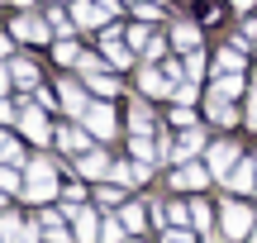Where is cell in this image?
<instances>
[{"label": "cell", "instance_id": "6da1fadb", "mask_svg": "<svg viewBox=\"0 0 257 243\" xmlns=\"http://www.w3.org/2000/svg\"><path fill=\"white\" fill-rule=\"evenodd\" d=\"M29 200H48V196H53V191H57V181H53V162H43V158H38L34 162V167H29Z\"/></svg>", "mask_w": 257, "mask_h": 243}, {"label": "cell", "instance_id": "7a4b0ae2", "mask_svg": "<svg viewBox=\"0 0 257 243\" xmlns=\"http://www.w3.org/2000/svg\"><path fill=\"white\" fill-rule=\"evenodd\" d=\"M252 234V210L248 205H224V238H243Z\"/></svg>", "mask_w": 257, "mask_h": 243}, {"label": "cell", "instance_id": "3957f363", "mask_svg": "<svg viewBox=\"0 0 257 243\" xmlns=\"http://www.w3.org/2000/svg\"><path fill=\"white\" fill-rule=\"evenodd\" d=\"M233 162H238V148H233V143H214L210 148V177H229L233 172Z\"/></svg>", "mask_w": 257, "mask_h": 243}, {"label": "cell", "instance_id": "277c9868", "mask_svg": "<svg viewBox=\"0 0 257 243\" xmlns=\"http://www.w3.org/2000/svg\"><path fill=\"white\" fill-rule=\"evenodd\" d=\"M86 124H91L95 139H110L114 134V110L110 105H91V110H86Z\"/></svg>", "mask_w": 257, "mask_h": 243}, {"label": "cell", "instance_id": "5b68a950", "mask_svg": "<svg viewBox=\"0 0 257 243\" xmlns=\"http://www.w3.org/2000/svg\"><path fill=\"white\" fill-rule=\"evenodd\" d=\"M172 181H176V186H181V191H200L205 181H210V167H195V162H181Z\"/></svg>", "mask_w": 257, "mask_h": 243}, {"label": "cell", "instance_id": "8992f818", "mask_svg": "<svg viewBox=\"0 0 257 243\" xmlns=\"http://www.w3.org/2000/svg\"><path fill=\"white\" fill-rule=\"evenodd\" d=\"M19 124H24V134L34 143H48L53 139V129H48V119H43V110H19Z\"/></svg>", "mask_w": 257, "mask_h": 243}, {"label": "cell", "instance_id": "52a82bcc", "mask_svg": "<svg viewBox=\"0 0 257 243\" xmlns=\"http://www.w3.org/2000/svg\"><path fill=\"white\" fill-rule=\"evenodd\" d=\"M224 186L229 191H252L257 186V162H233V172L224 177Z\"/></svg>", "mask_w": 257, "mask_h": 243}, {"label": "cell", "instance_id": "ba28073f", "mask_svg": "<svg viewBox=\"0 0 257 243\" xmlns=\"http://www.w3.org/2000/svg\"><path fill=\"white\" fill-rule=\"evenodd\" d=\"M72 224H76V238H81V243H95V238H100V229H95V215H91V210H72Z\"/></svg>", "mask_w": 257, "mask_h": 243}, {"label": "cell", "instance_id": "9c48e42d", "mask_svg": "<svg viewBox=\"0 0 257 243\" xmlns=\"http://www.w3.org/2000/svg\"><path fill=\"white\" fill-rule=\"evenodd\" d=\"M57 143H62L67 153H86V143H91V134H81V129H72V124H67V129H57L53 134Z\"/></svg>", "mask_w": 257, "mask_h": 243}, {"label": "cell", "instance_id": "30bf717a", "mask_svg": "<svg viewBox=\"0 0 257 243\" xmlns=\"http://www.w3.org/2000/svg\"><path fill=\"white\" fill-rule=\"evenodd\" d=\"M15 38H24V43H43V38H48V29L43 24H38V19H15Z\"/></svg>", "mask_w": 257, "mask_h": 243}, {"label": "cell", "instance_id": "8fae6325", "mask_svg": "<svg viewBox=\"0 0 257 243\" xmlns=\"http://www.w3.org/2000/svg\"><path fill=\"white\" fill-rule=\"evenodd\" d=\"M57 95H62V110H67V114H86V110H91V100H86V95L76 91L72 81H67V86H62Z\"/></svg>", "mask_w": 257, "mask_h": 243}, {"label": "cell", "instance_id": "7c38bea8", "mask_svg": "<svg viewBox=\"0 0 257 243\" xmlns=\"http://www.w3.org/2000/svg\"><path fill=\"white\" fill-rule=\"evenodd\" d=\"M0 234H5V243H29V234H34V229L19 224V215H0Z\"/></svg>", "mask_w": 257, "mask_h": 243}, {"label": "cell", "instance_id": "4fadbf2b", "mask_svg": "<svg viewBox=\"0 0 257 243\" xmlns=\"http://www.w3.org/2000/svg\"><path fill=\"white\" fill-rule=\"evenodd\" d=\"M114 177H119V186H138V181H148V167H138V162H119Z\"/></svg>", "mask_w": 257, "mask_h": 243}, {"label": "cell", "instance_id": "5bb4252c", "mask_svg": "<svg viewBox=\"0 0 257 243\" xmlns=\"http://www.w3.org/2000/svg\"><path fill=\"white\" fill-rule=\"evenodd\" d=\"M72 19H76V24H105V19H100V5H91V0H76V5H72Z\"/></svg>", "mask_w": 257, "mask_h": 243}, {"label": "cell", "instance_id": "9a60e30c", "mask_svg": "<svg viewBox=\"0 0 257 243\" xmlns=\"http://www.w3.org/2000/svg\"><path fill=\"white\" fill-rule=\"evenodd\" d=\"M210 114H214L219 124H233V119H238V114H233V105H229V95H219V91L210 95Z\"/></svg>", "mask_w": 257, "mask_h": 243}, {"label": "cell", "instance_id": "2e32d148", "mask_svg": "<svg viewBox=\"0 0 257 243\" xmlns=\"http://www.w3.org/2000/svg\"><path fill=\"white\" fill-rule=\"evenodd\" d=\"M191 153H200V134H195V129H186L181 139H176V158L186 162V158H191Z\"/></svg>", "mask_w": 257, "mask_h": 243}, {"label": "cell", "instance_id": "e0dca14e", "mask_svg": "<svg viewBox=\"0 0 257 243\" xmlns=\"http://www.w3.org/2000/svg\"><path fill=\"white\" fill-rule=\"evenodd\" d=\"M105 167H110V162H105V153H81V177H100Z\"/></svg>", "mask_w": 257, "mask_h": 243}, {"label": "cell", "instance_id": "ac0fdd59", "mask_svg": "<svg viewBox=\"0 0 257 243\" xmlns=\"http://www.w3.org/2000/svg\"><path fill=\"white\" fill-rule=\"evenodd\" d=\"M219 95H229V100H233V95H243V76L238 72H224L219 76Z\"/></svg>", "mask_w": 257, "mask_h": 243}, {"label": "cell", "instance_id": "d6986e66", "mask_svg": "<svg viewBox=\"0 0 257 243\" xmlns=\"http://www.w3.org/2000/svg\"><path fill=\"white\" fill-rule=\"evenodd\" d=\"M124 238V219H105L100 224V243H119Z\"/></svg>", "mask_w": 257, "mask_h": 243}, {"label": "cell", "instance_id": "ffe728a7", "mask_svg": "<svg viewBox=\"0 0 257 243\" xmlns=\"http://www.w3.org/2000/svg\"><path fill=\"white\" fill-rule=\"evenodd\" d=\"M224 72H243V57H238V53H219V67H214V76H224Z\"/></svg>", "mask_w": 257, "mask_h": 243}, {"label": "cell", "instance_id": "44dd1931", "mask_svg": "<svg viewBox=\"0 0 257 243\" xmlns=\"http://www.w3.org/2000/svg\"><path fill=\"white\" fill-rule=\"evenodd\" d=\"M167 81H172V76H162V72H143V91H153V95H162Z\"/></svg>", "mask_w": 257, "mask_h": 243}, {"label": "cell", "instance_id": "7402d4cb", "mask_svg": "<svg viewBox=\"0 0 257 243\" xmlns=\"http://www.w3.org/2000/svg\"><path fill=\"white\" fill-rule=\"evenodd\" d=\"M143 219H148L143 205H124V229H143Z\"/></svg>", "mask_w": 257, "mask_h": 243}, {"label": "cell", "instance_id": "603a6c76", "mask_svg": "<svg viewBox=\"0 0 257 243\" xmlns=\"http://www.w3.org/2000/svg\"><path fill=\"white\" fill-rule=\"evenodd\" d=\"M10 76H15L19 86H34V81H38V76H34V67H29V62H15V67H10Z\"/></svg>", "mask_w": 257, "mask_h": 243}, {"label": "cell", "instance_id": "cb8c5ba5", "mask_svg": "<svg viewBox=\"0 0 257 243\" xmlns=\"http://www.w3.org/2000/svg\"><path fill=\"white\" fill-rule=\"evenodd\" d=\"M0 191H19V172L10 162H0Z\"/></svg>", "mask_w": 257, "mask_h": 243}, {"label": "cell", "instance_id": "d4e9b609", "mask_svg": "<svg viewBox=\"0 0 257 243\" xmlns=\"http://www.w3.org/2000/svg\"><path fill=\"white\" fill-rule=\"evenodd\" d=\"M0 162H19V148H15V139L5 129H0Z\"/></svg>", "mask_w": 257, "mask_h": 243}, {"label": "cell", "instance_id": "484cf974", "mask_svg": "<svg viewBox=\"0 0 257 243\" xmlns=\"http://www.w3.org/2000/svg\"><path fill=\"white\" fill-rule=\"evenodd\" d=\"M172 38H176V48H195V43H200V34H195L191 24H181V29L172 34Z\"/></svg>", "mask_w": 257, "mask_h": 243}, {"label": "cell", "instance_id": "4316f807", "mask_svg": "<svg viewBox=\"0 0 257 243\" xmlns=\"http://www.w3.org/2000/svg\"><path fill=\"white\" fill-rule=\"evenodd\" d=\"M191 219H195V229H210V205L195 200V205H191Z\"/></svg>", "mask_w": 257, "mask_h": 243}, {"label": "cell", "instance_id": "83f0119b", "mask_svg": "<svg viewBox=\"0 0 257 243\" xmlns=\"http://www.w3.org/2000/svg\"><path fill=\"white\" fill-rule=\"evenodd\" d=\"M134 153H138V158H153V153H157V143L148 139V134H138V139H134Z\"/></svg>", "mask_w": 257, "mask_h": 243}, {"label": "cell", "instance_id": "f1b7e54d", "mask_svg": "<svg viewBox=\"0 0 257 243\" xmlns=\"http://www.w3.org/2000/svg\"><path fill=\"white\" fill-rule=\"evenodd\" d=\"M48 24H53L57 34H72V29H76V24H67V15H62V10H53V15H48Z\"/></svg>", "mask_w": 257, "mask_h": 243}, {"label": "cell", "instance_id": "f546056e", "mask_svg": "<svg viewBox=\"0 0 257 243\" xmlns=\"http://www.w3.org/2000/svg\"><path fill=\"white\" fill-rule=\"evenodd\" d=\"M148 124H153V114H148L143 105H134V129H138V134H148Z\"/></svg>", "mask_w": 257, "mask_h": 243}, {"label": "cell", "instance_id": "4dcf8cb0", "mask_svg": "<svg viewBox=\"0 0 257 243\" xmlns=\"http://www.w3.org/2000/svg\"><path fill=\"white\" fill-rule=\"evenodd\" d=\"M57 62H67V67H76V62H81V53H76V48H67V43H62V48H57Z\"/></svg>", "mask_w": 257, "mask_h": 243}, {"label": "cell", "instance_id": "1f68e13d", "mask_svg": "<svg viewBox=\"0 0 257 243\" xmlns=\"http://www.w3.org/2000/svg\"><path fill=\"white\" fill-rule=\"evenodd\" d=\"M91 91H100V95H114V81H110V76H91Z\"/></svg>", "mask_w": 257, "mask_h": 243}, {"label": "cell", "instance_id": "d6a6232c", "mask_svg": "<svg viewBox=\"0 0 257 243\" xmlns=\"http://www.w3.org/2000/svg\"><path fill=\"white\" fill-rule=\"evenodd\" d=\"M105 48H110V43H105ZM128 62H134V57H128L124 48H110V67H128Z\"/></svg>", "mask_w": 257, "mask_h": 243}, {"label": "cell", "instance_id": "836d02e7", "mask_svg": "<svg viewBox=\"0 0 257 243\" xmlns=\"http://www.w3.org/2000/svg\"><path fill=\"white\" fill-rule=\"evenodd\" d=\"M128 43H134V48H148V29H128Z\"/></svg>", "mask_w": 257, "mask_h": 243}, {"label": "cell", "instance_id": "e575fe53", "mask_svg": "<svg viewBox=\"0 0 257 243\" xmlns=\"http://www.w3.org/2000/svg\"><path fill=\"white\" fill-rule=\"evenodd\" d=\"M200 67H205L200 57H186V62H181V72H186V76H200Z\"/></svg>", "mask_w": 257, "mask_h": 243}, {"label": "cell", "instance_id": "d590c367", "mask_svg": "<svg viewBox=\"0 0 257 243\" xmlns=\"http://www.w3.org/2000/svg\"><path fill=\"white\" fill-rule=\"evenodd\" d=\"M100 200H105V205H119L124 196H119V186H105V191H100Z\"/></svg>", "mask_w": 257, "mask_h": 243}, {"label": "cell", "instance_id": "8d00e7d4", "mask_svg": "<svg viewBox=\"0 0 257 243\" xmlns=\"http://www.w3.org/2000/svg\"><path fill=\"white\" fill-rule=\"evenodd\" d=\"M172 124H181V129H186V124H191V110H186V105H176V110H172Z\"/></svg>", "mask_w": 257, "mask_h": 243}, {"label": "cell", "instance_id": "74e56055", "mask_svg": "<svg viewBox=\"0 0 257 243\" xmlns=\"http://www.w3.org/2000/svg\"><path fill=\"white\" fill-rule=\"evenodd\" d=\"M162 243H195V238H191V234H186V229H172V234H167Z\"/></svg>", "mask_w": 257, "mask_h": 243}, {"label": "cell", "instance_id": "f35d334b", "mask_svg": "<svg viewBox=\"0 0 257 243\" xmlns=\"http://www.w3.org/2000/svg\"><path fill=\"white\" fill-rule=\"evenodd\" d=\"M0 119H15V105L10 100H0Z\"/></svg>", "mask_w": 257, "mask_h": 243}, {"label": "cell", "instance_id": "ab89813d", "mask_svg": "<svg viewBox=\"0 0 257 243\" xmlns=\"http://www.w3.org/2000/svg\"><path fill=\"white\" fill-rule=\"evenodd\" d=\"M5 86H10V72L0 67V100H5Z\"/></svg>", "mask_w": 257, "mask_h": 243}, {"label": "cell", "instance_id": "60d3db41", "mask_svg": "<svg viewBox=\"0 0 257 243\" xmlns=\"http://www.w3.org/2000/svg\"><path fill=\"white\" fill-rule=\"evenodd\" d=\"M248 119H252V124H257V95H252V105H248Z\"/></svg>", "mask_w": 257, "mask_h": 243}, {"label": "cell", "instance_id": "b9f144b4", "mask_svg": "<svg viewBox=\"0 0 257 243\" xmlns=\"http://www.w3.org/2000/svg\"><path fill=\"white\" fill-rule=\"evenodd\" d=\"M5 53H10V38H5V34H0V57H5Z\"/></svg>", "mask_w": 257, "mask_h": 243}, {"label": "cell", "instance_id": "7bdbcfd3", "mask_svg": "<svg viewBox=\"0 0 257 243\" xmlns=\"http://www.w3.org/2000/svg\"><path fill=\"white\" fill-rule=\"evenodd\" d=\"M233 5H238V10H248V5H252V0H233Z\"/></svg>", "mask_w": 257, "mask_h": 243}, {"label": "cell", "instance_id": "ee69618b", "mask_svg": "<svg viewBox=\"0 0 257 243\" xmlns=\"http://www.w3.org/2000/svg\"><path fill=\"white\" fill-rule=\"evenodd\" d=\"M205 243H224V238H219V234H210V238H205Z\"/></svg>", "mask_w": 257, "mask_h": 243}, {"label": "cell", "instance_id": "f6af8a7d", "mask_svg": "<svg viewBox=\"0 0 257 243\" xmlns=\"http://www.w3.org/2000/svg\"><path fill=\"white\" fill-rule=\"evenodd\" d=\"M0 200H5V191H0Z\"/></svg>", "mask_w": 257, "mask_h": 243}, {"label": "cell", "instance_id": "bcb514c9", "mask_svg": "<svg viewBox=\"0 0 257 243\" xmlns=\"http://www.w3.org/2000/svg\"><path fill=\"white\" fill-rule=\"evenodd\" d=\"M19 5H29V0H19Z\"/></svg>", "mask_w": 257, "mask_h": 243}]
</instances>
